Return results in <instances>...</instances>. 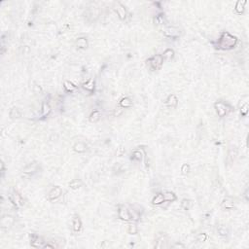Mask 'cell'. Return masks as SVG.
<instances>
[{
	"label": "cell",
	"instance_id": "1",
	"mask_svg": "<svg viewBox=\"0 0 249 249\" xmlns=\"http://www.w3.org/2000/svg\"><path fill=\"white\" fill-rule=\"evenodd\" d=\"M237 43V38L236 36L228 32H223L218 42V47L222 50H231L236 46Z\"/></svg>",
	"mask_w": 249,
	"mask_h": 249
},
{
	"label": "cell",
	"instance_id": "2",
	"mask_svg": "<svg viewBox=\"0 0 249 249\" xmlns=\"http://www.w3.org/2000/svg\"><path fill=\"white\" fill-rule=\"evenodd\" d=\"M163 62H164L163 57L160 55H154V57L149 58L148 61H147V64L149 65L150 69L158 70V69H160L161 67H162Z\"/></svg>",
	"mask_w": 249,
	"mask_h": 249
},
{
	"label": "cell",
	"instance_id": "3",
	"mask_svg": "<svg viewBox=\"0 0 249 249\" xmlns=\"http://www.w3.org/2000/svg\"><path fill=\"white\" fill-rule=\"evenodd\" d=\"M118 216L121 220L124 221H131V215L129 209L127 208L126 206H120L118 209Z\"/></svg>",
	"mask_w": 249,
	"mask_h": 249
},
{
	"label": "cell",
	"instance_id": "4",
	"mask_svg": "<svg viewBox=\"0 0 249 249\" xmlns=\"http://www.w3.org/2000/svg\"><path fill=\"white\" fill-rule=\"evenodd\" d=\"M164 34L166 35V37L175 38V37H178L180 35V30L178 28H176V27H174V26H168V27H166V28H164Z\"/></svg>",
	"mask_w": 249,
	"mask_h": 249
},
{
	"label": "cell",
	"instance_id": "5",
	"mask_svg": "<svg viewBox=\"0 0 249 249\" xmlns=\"http://www.w3.org/2000/svg\"><path fill=\"white\" fill-rule=\"evenodd\" d=\"M10 201H11V202L15 206H19L20 207V206L23 205V199L22 198V196L17 192H14L13 194L10 196Z\"/></svg>",
	"mask_w": 249,
	"mask_h": 249
},
{
	"label": "cell",
	"instance_id": "6",
	"mask_svg": "<svg viewBox=\"0 0 249 249\" xmlns=\"http://www.w3.org/2000/svg\"><path fill=\"white\" fill-rule=\"evenodd\" d=\"M215 109L219 117H224L228 113V106L223 102H216L215 103Z\"/></svg>",
	"mask_w": 249,
	"mask_h": 249
},
{
	"label": "cell",
	"instance_id": "7",
	"mask_svg": "<svg viewBox=\"0 0 249 249\" xmlns=\"http://www.w3.org/2000/svg\"><path fill=\"white\" fill-rule=\"evenodd\" d=\"M61 194H62V189L59 187V186H57V187L53 188L52 191L49 193L48 199H50V201H55V199H57L61 197Z\"/></svg>",
	"mask_w": 249,
	"mask_h": 249
},
{
	"label": "cell",
	"instance_id": "8",
	"mask_svg": "<svg viewBox=\"0 0 249 249\" xmlns=\"http://www.w3.org/2000/svg\"><path fill=\"white\" fill-rule=\"evenodd\" d=\"M44 242L43 240L38 237V236H32L31 237V241H30V244L32 247H36V248H43L44 247Z\"/></svg>",
	"mask_w": 249,
	"mask_h": 249
},
{
	"label": "cell",
	"instance_id": "9",
	"mask_svg": "<svg viewBox=\"0 0 249 249\" xmlns=\"http://www.w3.org/2000/svg\"><path fill=\"white\" fill-rule=\"evenodd\" d=\"M115 11H116V13L118 14V16L121 20L126 19V17H127V11H126L125 7L123 6L121 3H117V4L115 5Z\"/></svg>",
	"mask_w": 249,
	"mask_h": 249
},
{
	"label": "cell",
	"instance_id": "10",
	"mask_svg": "<svg viewBox=\"0 0 249 249\" xmlns=\"http://www.w3.org/2000/svg\"><path fill=\"white\" fill-rule=\"evenodd\" d=\"M14 222L13 220V217L11 216H8V215H5L2 217L1 219V229H8L9 226H11Z\"/></svg>",
	"mask_w": 249,
	"mask_h": 249
},
{
	"label": "cell",
	"instance_id": "11",
	"mask_svg": "<svg viewBox=\"0 0 249 249\" xmlns=\"http://www.w3.org/2000/svg\"><path fill=\"white\" fill-rule=\"evenodd\" d=\"M178 104V99L175 94H170L166 99V105L170 108H176Z\"/></svg>",
	"mask_w": 249,
	"mask_h": 249
},
{
	"label": "cell",
	"instance_id": "12",
	"mask_svg": "<svg viewBox=\"0 0 249 249\" xmlns=\"http://www.w3.org/2000/svg\"><path fill=\"white\" fill-rule=\"evenodd\" d=\"M72 225H73V231H74V232H76V233L80 232V230H81V228H82V222L78 216H75L74 218H73Z\"/></svg>",
	"mask_w": 249,
	"mask_h": 249
},
{
	"label": "cell",
	"instance_id": "13",
	"mask_svg": "<svg viewBox=\"0 0 249 249\" xmlns=\"http://www.w3.org/2000/svg\"><path fill=\"white\" fill-rule=\"evenodd\" d=\"M100 117H101V113H100V111L99 110H94L93 111L92 113H91L90 115V122H92V123H96V122H99L100 120Z\"/></svg>",
	"mask_w": 249,
	"mask_h": 249
},
{
	"label": "cell",
	"instance_id": "14",
	"mask_svg": "<svg viewBox=\"0 0 249 249\" xmlns=\"http://www.w3.org/2000/svg\"><path fill=\"white\" fill-rule=\"evenodd\" d=\"M76 47L79 49H86L88 47V41L85 37H80L76 40Z\"/></svg>",
	"mask_w": 249,
	"mask_h": 249
},
{
	"label": "cell",
	"instance_id": "15",
	"mask_svg": "<svg viewBox=\"0 0 249 249\" xmlns=\"http://www.w3.org/2000/svg\"><path fill=\"white\" fill-rule=\"evenodd\" d=\"M120 107L122 108H129L131 107L132 105V101L131 100V99H129V97H123V99L120 100Z\"/></svg>",
	"mask_w": 249,
	"mask_h": 249
},
{
	"label": "cell",
	"instance_id": "16",
	"mask_svg": "<svg viewBox=\"0 0 249 249\" xmlns=\"http://www.w3.org/2000/svg\"><path fill=\"white\" fill-rule=\"evenodd\" d=\"M163 202H164V194H157L152 199V203L155 205H160V204H162Z\"/></svg>",
	"mask_w": 249,
	"mask_h": 249
},
{
	"label": "cell",
	"instance_id": "17",
	"mask_svg": "<svg viewBox=\"0 0 249 249\" xmlns=\"http://www.w3.org/2000/svg\"><path fill=\"white\" fill-rule=\"evenodd\" d=\"M173 55H174V52L171 50V49H167V50H166L164 52L162 57H163L164 61H171V58H173Z\"/></svg>",
	"mask_w": 249,
	"mask_h": 249
},
{
	"label": "cell",
	"instance_id": "18",
	"mask_svg": "<svg viewBox=\"0 0 249 249\" xmlns=\"http://www.w3.org/2000/svg\"><path fill=\"white\" fill-rule=\"evenodd\" d=\"M10 118L11 119H19L22 117V112L20 111L19 108H17V107H14L11 109V111H10Z\"/></svg>",
	"mask_w": 249,
	"mask_h": 249
},
{
	"label": "cell",
	"instance_id": "19",
	"mask_svg": "<svg viewBox=\"0 0 249 249\" xmlns=\"http://www.w3.org/2000/svg\"><path fill=\"white\" fill-rule=\"evenodd\" d=\"M73 149H74V151H75V152H77V153H84L86 151L87 147L85 145V143L78 142V143H76V144L74 145Z\"/></svg>",
	"mask_w": 249,
	"mask_h": 249
},
{
	"label": "cell",
	"instance_id": "20",
	"mask_svg": "<svg viewBox=\"0 0 249 249\" xmlns=\"http://www.w3.org/2000/svg\"><path fill=\"white\" fill-rule=\"evenodd\" d=\"M164 202H172L174 201H176V196H175L173 193L171 192H166L164 194Z\"/></svg>",
	"mask_w": 249,
	"mask_h": 249
},
{
	"label": "cell",
	"instance_id": "21",
	"mask_svg": "<svg viewBox=\"0 0 249 249\" xmlns=\"http://www.w3.org/2000/svg\"><path fill=\"white\" fill-rule=\"evenodd\" d=\"M245 4H246V1H237V5H236V12L237 14H242L244 12V8H245Z\"/></svg>",
	"mask_w": 249,
	"mask_h": 249
},
{
	"label": "cell",
	"instance_id": "22",
	"mask_svg": "<svg viewBox=\"0 0 249 249\" xmlns=\"http://www.w3.org/2000/svg\"><path fill=\"white\" fill-rule=\"evenodd\" d=\"M50 112H51V106L49 105V103L43 102V104H42V116L43 117L48 116L50 114Z\"/></svg>",
	"mask_w": 249,
	"mask_h": 249
},
{
	"label": "cell",
	"instance_id": "23",
	"mask_svg": "<svg viewBox=\"0 0 249 249\" xmlns=\"http://www.w3.org/2000/svg\"><path fill=\"white\" fill-rule=\"evenodd\" d=\"M83 88L86 91H89V92H92V91H93V89H94V82H93V80L91 79L88 82L84 83L83 84Z\"/></svg>",
	"mask_w": 249,
	"mask_h": 249
},
{
	"label": "cell",
	"instance_id": "24",
	"mask_svg": "<svg viewBox=\"0 0 249 249\" xmlns=\"http://www.w3.org/2000/svg\"><path fill=\"white\" fill-rule=\"evenodd\" d=\"M81 186H82V182H81V180H78V179L72 180L69 183V187L71 188L72 190H77V189H79Z\"/></svg>",
	"mask_w": 249,
	"mask_h": 249
},
{
	"label": "cell",
	"instance_id": "25",
	"mask_svg": "<svg viewBox=\"0 0 249 249\" xmlns=\"http://www.w3.org/2000/svg\"><path fill=\"white\" fill-rule=\"evenodd\" d=\"M222 206H223V208H225V209H232L234 207V202H233V201H231V199H226L223 201Z\"/></svg>",
	"mask_w": 249,
	"mask_h": 249
},
{
	"label": "cell",
	"instance_id": "26",
	"mask_svg": "<svg viewBox=\"0 0 249 249\" xmlns=\"http://www.w3.org/2000/svg\"><path fill=\"white\" fill-rule=\"evenodd\" d=\"M64 89H65L66 92H73V91H75L76 87H75V85L72 82L65 81L64 82Z\"/></svg>",
	"mask_w": 249,
	"mask_h": 249
},
{
	"label": "cell",
	"instance_id": "27",
	"mask_svg": "<svg viewBox=\"0 0 249 249\" xmlns=\"http://www.w3.org/2000/svg\"><path fill=\"white\" fill-rule=\"evenodd\" d=\"M192 205H193V202L190 201V199H183L181 202V206H182V208L185 209V210H189L191 207H192Z\"/></svg>",
	"mask_w": 249,
	"mask_h": 249
},
{
	"label": "cell",
	"instance_id": "28",
	"mask_svg": "<svg viewBox=\"0 0 249 249\" xmlns=\"http://www.w3.org/2000/svg\"><path fill=\"white\" fill-rule=\"evenodd\" d=\"M37 168V164H31L29 166H27L23 170V173H30V172H34Z\"/></svg>",
	"mask_w": 249,
	"mask_h": 249
},
{
	"label": "cell",
	"instance_id": "29",
	"mask_svg": "<svg viewBox=\"0 0 249 249\" xmlns=\"http://www.w3.org/2000/svg\"><path fill=\"white\" fill-rule=\"evenodd\" d=\"M166 238H164V237H160L159 240H157V243L155 245V247L156 248H164V247H166Z\"/></svg>",
	"mask_w": 249,
	"mask_h": 249
},
{
	"label": "cell",
	"instance_id": "30",
	"mask_svg": "<svg viewBox=\"0 0 249 249\" xmlns=\"http://www.w3.org/2000/svg\"><path fill=\"white\" fill-rule=\"evenodd\" d=\"M217 232H218V234L221 237H226L228 234V229L223 225H221L218 227V229H217Z\"/></svg>",
	"mask_w": 249,
	"mask_h": 249
},
{
	"label": "cell",
	"instance_id": "31",
	"mask_svg": "<svg viewBox=\"0 0 249 249\" xmlns=\"http://www.w3.org/2000/svg\"><path fill=\"white\" fill-rule=\"evenodd\" d=\"M132 160H135V161H141L142 160V153L140 152L139 150H135L132 152V155H131Z\"/></svg>",
	"mask_w": 249,
	"mask_h": 249
},
{
	"label": "cell",
	"instance_id": "32",
	"mask_svg": "<svg viewBox=\"0 0 249 249\" xmlns=\"http://www.w3.org/2000/svg\"><path fill=\"white\" fill-rule=\"evenodd\" d=\"M128 232L129 234H136L138 233V228L135 224H131V225L129 226Z\"/></svg>",
	"mask_w": 249,
	"mask_h": 249
},
{
	"label": "cell",
	"instance_id": "33",
	"mask_svg": "<svg viewBox=\"0 0 249 249\" xmlns=\"http://www.w3.org/2000/svg\"><path fill=\"white\" fill-rule=\"evenodd\" d=\"M240 113H241V115H243V116L247 115V113H248V102H247V101H245L244 104L241 105Z\"/></svg>",
	"mask_w": 249,
	"mask_h": 249
},
{
	"label": "cell",
	"instance_id": "34",
	"mask_svg": "<svg viewBox=\"0 0 249 249\" xmlns=\"http://www.w3.org/2000/svg\"><path fill=\"white\" fill-rule=\"evenodd\" d=\"M206 240H207V234H199L197 237V240L199 242H204Z\"/></svg>",
	"mask_w": 249,
	"mask_h": 249
},
{
	"label": "cell",
	"instance_id": "35",
	"mask_svg": "<svg viewBox=\"0 0 249 249\" xmlns=\"http://www.w3.org/2000/svg\"><path fill=\"white\" fill-rule=\"evenodd\" d=\"M123 112H124V110H123V108L122 107H118L115 109L114 111V116L115 117H119V116H121V115L123 114Z\"/></svg>",
	"mask_w": 249,
	"mask_h": 249
},
{
	"label": "cell",
	"instance_id": "36",
	"mask_svg": "<svg viewBox=\"0 0 249 249\" xmlns=\"http://www.w3.org/2000/svg\"><path fill=\"white\" fill-rule=\"evenodd\" d=\"M181 171L183 174H187L189 171H190V166H189L188 164H183V166L181 168Z\"/></svg>",
	"mask_w": 249,
	"mask_h": 249
},
{
	"label": "cell",
	"instance_id": "37",
	"mask_svg": "<svg viewBox=\"0 0 249 249\" xmlns=\"http://www.w3.org/2000/svg\"><path fill=\"white\" fill-rule=\"evenodd\" d=\"M163 23H164V19H163L162 15L156 17V19H155V23L156 24H163Z\"/></svg>",
	"mask_w": 249,
	"mask_h": 249
},
{
	"label": "cell",
	"instance_id": "38",
	"mask_svg": "<svg viewBox=\"0 0 249 249\" xmlns=\"http://www.w3.org/2000/svg\"><path fill=\"white\" fill-rule=\"evenodd\" d=\"M173 247L174 248H184L185 246L183 244H180V243H176V244H174L173 245Z\"/></svg>",
	"mask_w": 249,
	"mask_h": 249
}]
</instances>
